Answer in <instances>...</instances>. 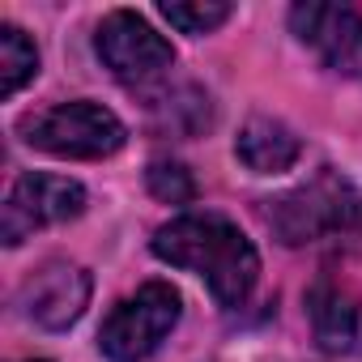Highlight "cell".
I'll use <instances>...</instances> for the list:
<instances>
[{
    "label": "cell",
    "mask_w": 362,
    "mask_h": 362,
    "mask_svg": "<svg viewBox=\"0 0 362 362\" xmlns=\"http://www.w3.org/2000/svg\"><path fill=\"white\" fill-rule=\"evenodd\" d=\"M30 362H47V358H30Z\"/></svg>",
    "instance_id": "cell-14"
},
{
    "label": "cell",
    "mask_w": 362,
    "mask_h": 362,
    "mask_svg": "<svg viewBox=\"0 0 362 362\" xmlns=\"http://www.w3.org/2000/svg\"><path fill=\"white\" fill-rule=\"evenodd\" d=\"M18 132L26 136V145L52 153V158H77V162H94V158H111L128 132L119 124L115 111H107L103 103L77 98V103H60L47 111H35L18 124Z\"/></svg>",
    "instance_id": "cell-3"
},
{
    "label": "cell",
    "mask_w": 362,
    "mask_h": 362,
    "mask_svg": "<svg viewBox=\"0 0 362 362\" xmlns=\"http://www.w3.org/2000/svg\"><path fill=\"white\" fill-rule=\"evenodd\" d=\"M162 18L175 26V30H184V35H209L218 30L226 18H230V5H222V0H197V5H162Z\"/></svg>",
    "instance_id": "cell-13"
},
{
    "label": "cell",
    "mask_w": 362,
    "mask_h": 362,
    "mask_svg": "<svg viewBox=\"0 0 362 362\" xmlns=\"http://www.w3.org/2000/svg\"><path fill=\"white\" fill-rule=\"evenodd\" d=\"M290 30L332 73H358L362 69V13L358 9L307 0V5L290 9Z\"/></svg>",
    "instance_id": "cell-7"
},
{
    "label": "cell",
    "mask_w": 362,
    "mask_h": 362,
    "mask_svg": "<svg viewBox=\"0 0 362 362\" xmlns=\"http://www.w3.org/2000/svg\"><path fill=\"white\" fill-rule=\"evenodd\" d=\"M94 52L107 64V73L124 86H149L162 81L166 69L175 64V47L170 39H162L141 13L132 9H115L98 22L94 35Z\"/></svg>",
    "instance_id": "cell-5"
},
{
    "label": "cell",
    "mask_w": 362,
    "mask_h": 362,
    "mask_svg": "<svg viewBox=\"0 0 362 362\" xmlns=\"http://www.w3.org/2000/svg\"><path fill=\"white\" fill-rule=\"evenodd\" d=\"M235 153L256 175H281V170H290L298 162L303 141H298V132L290 124H281L273 115H252L243 124L239 141H235Z\"/></svg>",
    "instance_id": "cell-10"
},
{
    "label": "cell",
    "mask_w": 362,
    "mask_h": 362,
    "mask_svg": "<svg viewBox=\"0 0 362 362\" xmlns=\"http://www.w3.org/2000/svg\"><path fill=\"white\" fill-rule=\"evenodd\" d=\"M81 214H86V188L77 179L35 170V175H22L13 184V192L5 201V214H0V239H5V247H18L35 230L73 222Z\"/></svg>",
    "instance_id": "cell-6"
},
{
    "label": "cell",
    "mask_w": 362,
    "mask_h": 362,
    "mask_svg": "<svg viewBox=\"0 0 362 362\" xmlns=\"http://www.w3.org/2000/svg\"><path fill=\"white\" fill-rule=\"evenodd\" d=\"M264 226L273 230V239H281L286 247H303V243H320L328 235H349L362 230V192L332 166H320L307 184L264 201Z\"/></svg>",
    "instance_id": "cell-2"
},
{
    "label": "cell",
    "mask_w": 362,
    "mask_h": 362,
    "mask_svg": "<svg viewBox=\"0 0 362 362\" xmlns=\"http://www.w3.org/2000/svg\"><path fill=\"white\" fill-rule=\"evenodd\" d=\"M145 184H149V192H153L162 205H192V201H197V179H192V170H188L184 162H170V158L149 162Z\"/></svg>",
    "instance_id": "cell-12"
},
{
    "label": "cell",
    "mask_w": 362,
    "mask_h": 362,
    "mask_svg": "<svg viewBox=\"0 0 362 362\" xmlns=\"http://www.w3.org/2000/svg\"><path fill=\"white\" fill-rule=\"evenodd\" d=\"M90 290L94 286H90V273L81 264H73V260H47V264H39L26 277L18 303H22V311L39 328L60 332V328H69V324H77L86 315Z\"/></svg>",
    "instance_id": "cell-8"
},
{
    "label": "cell",
    "mask_w": 362,
    "mask_h": 362,
    "mask_svg": "<svg viewBox=\"0 0 362 362\" xmlns=\"http://www.w3.org/2000/svg\"><path fill=\"white\" fill-rule=\"evenodd\" d=\"M179 324V290L166 281H145L136 294L119 298L103 320L98 345L111 362H145Z\"/></svg>",
    "instance_id": "cell-4"
},
{
    "label": "cell",
    "mask_w": 362,
    "mask_h": 362,
    "mask_svg": "<svg viewBox=\"0 0 362 362\" xmlns=\"http://www.w3.org/2000/svg\"><path fill=\"white\" fill-rule=\"evenodd\" d=\"M153 256L197 273L222 307H243L260 281L252 239L222 214H184L153 235Z\"/></svg>",
    "instance_id": "cell-1"
},
{
    "label": "cell",
    "mask_w": 362,
    "mask_h": 362,
    "mask_svg": "<svg viewBox=\"0 0 362 362\" xmlns=\"http://www.w3.org/2000/svg\"><path fill=\"white\" fill-rule=\"evenodd\" d=\"M307 315H311V332L324 354L332 358L362 354V294L349 281L332 273L315 277L307 290Z\"/></svg>",
    "instance_id": "cell-9"
},
{
    "label": "cell",
    "mask_w": 362,
    "mask_h": 362,
    "mask_svg": "<svg viewBox=\"0 0 362 362\" xmlns=\"http://www.w3.org/2000/svg\"><path fill=\"white\" fill-rule=\"evenodd\" d=\"M35 73H39V47H35V39L22 26L5 22V26H0V94L13 98Z\"/></svg>",
    "instance_id": "cell-11"
}]
</instances>
